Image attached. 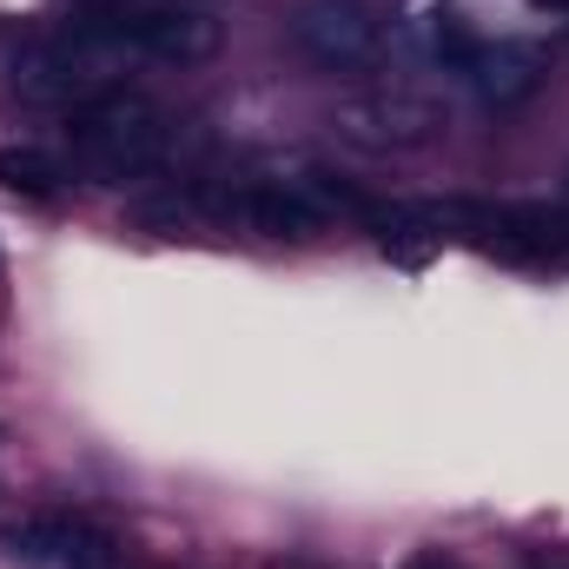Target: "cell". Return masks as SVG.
I'll return each mask as SVG.
<instances>
[{
    "label": "cell",
    "mask_w": 569,
    "mask_h": 569,
    "mask_svg": "<svg viewBox=\"0 0 569 569\" xmlns=\"http://www.w3.org/2000/svg\"><path fill=\"white\" fill-rule=\"evenodd\" d=\"M212 212H239L266 239H311L325 226V206L305 192V179H252L246 192H199Z\"/></svg>",
    "instance_id": "52a82bcc"
},
{
    "label": "cell",
    "mask_w": 569,
    "mask_h": 569,
    "mask_svg": "<svg viewBox=\"0 0 569 569\" xmlns=\"http://www.w3.org/2000/svg\"><path fill=\"white\" fill-rule=\"evenodd\" d=\"M543 73H550V60H543V47H530V40H497V47H483V53L470 60V80H477L483 107H517V100H530V93L543 87Z\"/></svg>",
    "instance_id": "ba28073f"
},
{
    "label": "cell",
    "mask_w": 569,
    "mask_h": 569,
    "mask_svg": "<svg viewBox=\"0 0 569 569\" xmlns=\"http://www.w3.org/2000/svg\"><path fill=\"white\" fill-rule=\"evenodd\" d=\"M7 557L47 563V569H113L120 543L87 517H27V523L7 530Z\"/></svg>",
    "instance_id": "8992f818"
},
{
    "label": "cell",
    "mask_w": 569,
    "mask_h": 569,
    "mask_svg": "<svg viewBox=\"0 0 569 569\" xmlns=\"http://www.w3.org/2000/svg\"><path fill=\"white\" fill-rule=\"evenodd\" d=\"M60 179H67V166L53 152H40V146H0V186L7 192L47 199V192H60Z\"/></svg>",
    "instance_id": "9c48e42d"
},
{
    "label": "cell",
    "mask_w": 569,
    "mask_h": 569,
    "mask_svg": "<svg viewBox=\"0 0 569 569\" xmlns=\"http://www.w3.org/2000/svg\"><path fill=\"white\" fill-rule=\"evenodd\" d=\"M67 140H73V159L107 179V186H127V179H146L172 159V120L146 100V93H127V87H107L100 100H87L73 120H67Z\"/></svg>",
    "instance_id": "6da1fadb"
},
{
    "label": "cell",
    "mask_w": 569,
    "mask_h": 569,
    "mask_svg": "<svg viewBox=\"0 0 569 569\" xmlns=\"http://www.w3.org/2000/svg\"><path fill=\"white\" fill-rule=\"evenodd\" d=\"M87 27H100L120 53H146V60H212L226 27L212 7L199 0H172V7H127V13H87Z\"/></svg>",
    "instance_id": "3957f363"
},
{
    "label": "cell",
    "mask_w": 569,
    "mask_h": 569,
    "mask_svg": "<svg viewBox=\"0 0 569 569\" xmlns=\"http://www.w3.org/2000/svg\"><path fill=\"white\" fill-rule=\"evenodd\" d=\"M405 569H463L457 557H443V550H425V557H411Z\"/></svg>",
    "instance_id": "30bf717a"
},
{
    "label": "cell",
    "mask_w": 569,
    "mask_h": 569,
    "mask_svg": "<svg viewBox=\"0 0 569 569\" xmlns=\"http://www.w3.org/2000/svg\"><path fill=\"white\" fill-rule=\"evenodd\" d=\"M543 7H557V13H569V0H543Z\"/></svg>",
    "instance_id": "8fae6325"
},
{
    "label": "cell",
    "mask_w": 569,
    "mask_h": 569,
    "mask_svg": "<svg viewBox=\"0 0 569 569\" xmlns=\"http://www.w3.org/2000/svg\"><path fill=\"white\" fill-rule=\"evenodd\" d=\"M291 47L325 73H365L385 60V20L365 0H305L291 13Z\"/></svg>",
    "instance_id": "277c9868"
},
{
    "label": "cell",
    "mask_w": 569,
    "mask_h": 569,
    "mask_svg": "<svg viewBox=\"0 0 569 569\" xmlns=\"http://www.w3.org/2000/svg\"><path fill=\"white\" fill-rule=\"evenodd\" d=\"M437 232H457L483 252L517 266H569V206H490V199H443L430 206Z\"/></svg>",
    "instance_id": "7a4b0ae2"
},
{
    "label": "cell",
    "mask_w": 569,
    "mask_h": 569,
    "mask_svg": "<svg viewBox=\"0 0 569 569\" xmlns=\"http://www.w3.org/2000/svg\"><path fill=\"white\" fill-rule=\"evenodd\" d=\"M338 140L365 146V152H418L443 133V113L418 93H358L331 113Z\"/></svg>",
    "instance_id": "5b68a950"
}]
</instances>
